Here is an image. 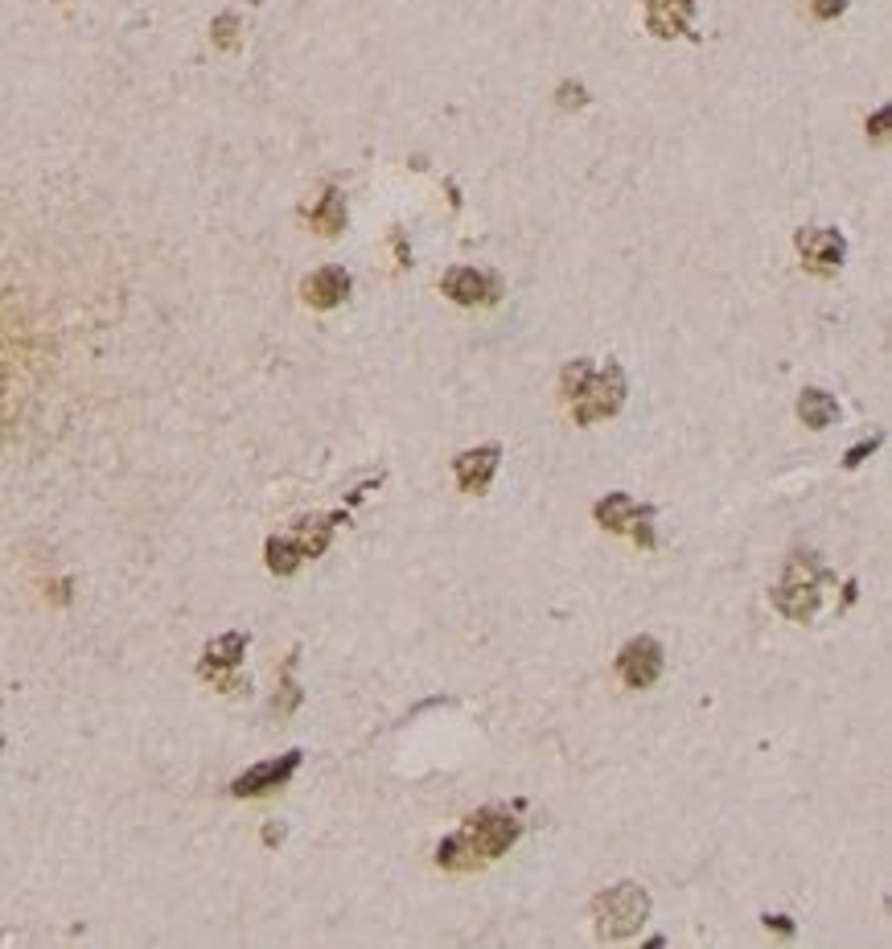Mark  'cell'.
Here are the masks:
<instances>
[{
  "label": "cell",
  "instance_id": "1",
  "mask_svg": "<svg viewBox=\"0 0 892 949\" xmlns=\"http://www.w3.org/2000/svg\"><path fill=\"white\" fill-rule=\"evenodd\" d=\"M518 838H522V822L502 805H486V810L469 814L460 822V831L448 834L445 843L436 847V863L445 872H477L498 855H506Z\"/></svg>",
  "mask_w": 892,
  "mask_h": 949
},
{
  "label": "cell",
  "instance_id": "2",
  "mask_svg": "<svg viewBox=\"0 0 892 949\" xmlns=\"http://www.w3.org/2000/svg\"><path fill=\"white\" fill-rule=\"evenodd\" d=\"M560 390L568 407H572V419L580 428H592L601 419H613L625 403V374H621L618 362L609 366H592V362L575 358L563 366L560 374Z\"/></svg>",
  "mask_w": 892,
  "mask_h": 949
},
{
  "label": "cell",
  "instance_id": "3",
  "mask_svg": "<svg viewBox=\"0 0 892 949\" xmlns=\"http://www.w3.org/2000/svg\"><path fill=\"white\" fill-rule=\"evenodd\" d=\"M827 580H831V572L822 567V560L815 551H794L774 588V608L781 617H790L794 625H810V620L819 617L822 584Z\"/></svg>",
  "mask_w": 892,
  "mask_h": 949
},
{
  "label": "cell",
  "instance_id": "4",
  "mask_svg": "<svg viewBox=\"0 0 892 949\" xmlns=\"http://www.w3.org/2000/svg\"><path fill=\"white\" fill-rule=\"evenodd\" d=\"M650 917V891L642 884H613L592 896V920H597V937L601 941H630Z\"/></svg>",
  "mask_w": 892,
  "mask_h": 949
},
{
  "label": "cell",
  "instance_id": "5",
  "mask_svg": "<svg viewBox=\"0 0 892 949\" xmlns=\"http://www.w3.org/2000/svg\"><path fill=\"white\" fill-rule=\"evenodd\" d=\"M592 518L601 522L604 531L630 534L633 543L646 546V551L658 546V534H654V505L637 502L630 493H604L601 502L592 505Z\"/></svg>",
  "mask_w": 892,
  "mask_h": 949
},
{
  "label": "cell",
  "instance_id": "6",
  "mask_svg": "<svg viewBox=\"0 0 892 949\" xmlns=\"http://www.w3.org/2000/svg\"><path fill=\"white\" fill-rule=\"evenodd\" d=\"M662 666H666V654H662V646L654 637H633V642H625L618 654V675H621V682L633 690L654 687L662 678Z\"/></svg>",
  "mask_w": 892,
  "mask_h": 949
},
{
  "label": "cell",
  "instance_id": "7",
  "mask_svg": "<svg viewBox=\"0 0 892 949\" xmlns=\"http://www.w3.org/2000/svg\"><path fill=\"white\" fill-rule=\"evenodd\" d=\"M301 761H304V752H301V748H292V752H284V757H272V761L251 764L247 773L235 776L230 793H235V797H259V793L280 790V785H288V781H292V773L301 769Z\"/></svg>",
  "mask_w": 892,
  "mask_h": 949
},
{
  "label": "cell",
  "instance_id": "8",
  "mask_svg": "<svg viewBox=\"0 0 892 949\" xmlns=\"http://www.w3.org/2000/svg\"><path fill=\"white\" fill-rule=\"evenodd\" d=\"M798 251H802L806 268L819 275H831L843 268V255H848V243H843V234L831 227H815V230H798Z\"/></svg>",
  "mask_w": 892,
  "mask_h": 949
},
{
  "label": "cell",
  "instance_id": "9",
  "mask_svg": "<svg viewBox=\"0 0 892 949\" xmlns=\"http://www.w3.org/2000/svg\"><path fill=\"white\" fill-rule=\"evenodd\" d=\"M243 654H247V633H222L201 654V678H210L222 690H239V678H230V670L243 661Z\"/></svg>",
  "mask_w": 892,
  "mask_h": 949
},
{
  "label": "cell",
  "instance_id": "10",
  "mask_svg": "<svg viewBox=\"0 0 892 949\" xmlns=\"http://www.w3.org/2000/svg\"><path fill=\"white\" fill-rule=\"evenodd\" d=\"M699 0H646V25L654 38H699L695 33Z\"/></svg>",
  "mask_w": 892,
  "mask_h": 949
},
{
  "label": "cell",
  "instance_id": "11",
  "mask_svg": "<svg viewBox=\"0 0 892 949\" xmlns=\"http://www.w3.org/2000/svg\"><path fill=\"white\" fill-rule=\"evenodd\" d=\"M498 460H502V448L498 445H481V448H469V452H460L453 460V473H457V486L465 493H486L494 473H498Z\"/></svg>",
  "mask_w": 892,
  "mask_h": 949
},
{
  "label": "cell",
  "instance_id": "12",
  "mask_svg": "<svg viewBox=\"0 0 892 949\" xmlns=\"http://www.w3.org/2000/svg\"><path fill=\"white\" fill-rule=\"evenodd\" d=\"M440 288H445V296L448 301H457V304H494L498 301V280L486 272H477V268H453V272L440 280Z\"/></svg>",
  "mask_w": 892,
  "mask_h": 949
},
{
  "label": "cell",
  "instance_id": "13",
  "mask_svg": "<svg viewBox=\"0 0 892 949\" xmlns=\"http://www.w3.org/2000/svg\"><path fill=\"white\" fill-rule=\"evenodd\" d=\"M301 296L313 309H338L350 296V272L345 268H321L301 284Z\"/></svg>",
  "mask_w": 892,
  "mask_h": 949
},
{
  "label": "cell",
  "instance_id": "14",
  "mask_svg": "<svg viewBox=\"0 0 892 949\" xmlns=\"http://www.w3.org/2000/svg\"><path fill=\"white\" fill-rule=\"evenodd\" d=\"M338 522H350V518H345V514H317V518H304V522H297L292 539H297V546H301L304 560H317V555L330 546L333 526H338Z\"/></svg>",
  "mask_w": 892,
  "mask_h": 949
},
{
  "label": "cell",
  "instance_id": "15",
  "mask_svg": "<svg viewBox=\"0 0 892 949\" xmlns=\"http://www.w3.org/2000/svg\"><path fill=\"white\" fill-rule=\"evenodd\" d=\"M798 416H802L806 428L822 431L839 419V403H834V395H827V390L810 387V390H802V399H798Z\"/></svg>",
  "mask_w": 892,
  "mask_h": 949
},
{
  "label": "cell",
  "instance_id": "16",
  "mask_svg": "<svg viewBox=\"0 0 892 949\" xmlns=\"http://www.w3.org/2000/svg\"><path fill=\"white\" fill-rule=\"evenodd\" d=\"M263 560H268V567H272L276 575H292L304 563V555L292 534H272L268 546H263Z\"/></svg>",
  "mask_w": 892,
  "mask_h": 949
},
{
  "label": "cell",
  "instance_id": "17",
  "mask_svg": "<svg viewBox=\"0 0 892 949\" xmlns=\"http://www.w3.org/2000/svg\"><path fill=\"white\" fill-rule=\"evenodd\" d=\"M309 218H313V230L338 234V230H345V198L338 189H325V198L317 201V210Z\"/></svg>",
  "mask_w": 892,
  "mask_h": 949
},
{
  "label": "cell",
  "instance_id": "18",
  "mask_svg": "<svg viewBox=\"0 0 892 949\" xmlns=\"http://www.w3.org/2000/svg\"><path fill=\"white\" fill-rule=\"evenodd\" d=\"M292 670H297V654H292V658L284 661V699H276V711H280V716L297 711V703H301V687H297Z\"/></svg>",
  "mask_w": 892,
  "mask_h": 949
},
{
  "label": "cell",
  "instance_id": "19",
  "mask_svg": "<svg viewBox=\"0 0 892 949\" xmlns=\"http://www.w3.org/2000/svg\"><path fill=\"white\" fill-rule=\"evenodd\" d=\"M877 448H880V436H872V440H860V445H855V448L848 452V457H843V465H848V469H860L863 460L872 457Z\"/></svg>",
  "mask_w": 892,
  "mask_h": 949
},
{
  "label": "cell",
  "instance_id": "20",
  "mask_svg": "<svg viewBox=\"0 0 892 949\" xmlns=\"http://www.w3.org/2000/svg\"><path fill=\"white\" fill-rule=\"evenodd\" d=\"M235 29H239V21H235L230 13H222L215 21V42L222 45V50H230V45H235Z\"/></svg>",
  "mask_w": 892,
  "mask_h": 949
},
{
  "label": "cell",
  "instance_id": "21",
  "mask_svg": "<svg viewBox=\"0 0 892 949\" xmlns=\"http://www.w3.org/2000/svg\"><path fill=\"white\" fill-rule=\"evenodd\" d=\"M848 9V0H810V13L819 17V21H831V17H839Z\"/></svg>",
  "mask_w": 892,
  "mask_h": 949
},
{
  "label": "cell",
  "instance_id": "22",
  "mask_svg": "<svg viewBox=\"0 0 892 949\" xmlns=\"http://www.w3.org/2000/svg\"><path fill=\"white\" fill-rule=\"evenodd\" d=\"M884 128H889V107L877 115V124H868V132H872V136H884Z\"/></svg>",
  "mask_w": 892,
  "mask_h": 949
},
{
  "label": "cell",
  "instance_id": "23",
  "mask_svg": "<svg viewBox=\"0 0 892 949\" xmlns=\"http://www.w3.org/2000/svg\"><path fill=\"white\" fill-rule=\"evenodd\" d=\"M765 925H769V929H781V934H794L790 917H765Z\"/></svg>",
  "mask_w": 892,
  "mask_h": 949
},
{
  "label": "cell",
  "instance_id": "24",
  "mask_svg": "<svg viewBox=\"0 0 892 949\" xmlns=\"http://www.w3.org/2000/svg\"><path fill=\"white\" fill-rule=\"evenodd\" d=\"M280 838H284V826H268L263 831V843H280Z\"/></svg>",
  "mask_w": 892,
  "mask_h": 949
}]
</instances>
